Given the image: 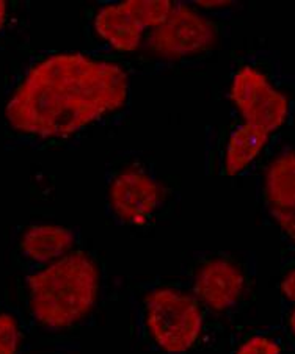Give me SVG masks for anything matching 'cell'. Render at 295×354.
Returning <instances> with one entry per match:
<instances>
[{
	"instance_id": "obj_1",
	"label": "cell",
	"mask_w": 295,
	"mask_h": 354,
	"mask_svg": "<svg viewBox=\"0 0 295 354\" xmlns=\"http://www.w3.org/2000/svg\"><path fill=\"white\" fill-rule=\"evenodd\" d=\"M129 75L111 60L75 50H43L11 75L3 105L7 137L46 149L121 115Z\"/></svg>"
},
{
	"instance_id": "obj_2",
	"label": "cell",
	"mask_w": 295,
	"mask_h": 354,
	"mask_svg": "<svg viewBox=\"0 0 295 354\" xmlns=\"http://www.w3.org/2000/svg\"><path fill=\"white\" fill-rule=\"evenodd\" d=\"M24 290L27 314L35 326L46 333H63L78 326L96 308L101 271L88 252L74 250L28 271Z\"/></svg>"
},
{
	"instance_id": "obj_3",
	"label": "cell",
	"mask_w": 295,
	"mask_h": 354,
	"mask_svg": "<svg viewBox=\"0 0 295 354\" xmlns=\"http://www.w3.org/2000/svg\"><path fill=\"white\" fill-rule=\"evenodd\" d=\"M143 323L148 337L159 351L186 354L203 334V306L190 292L156 287L143 299Z\"/></svg>"
},
{
	"instance_id": "obj_4",
	"label": "cell",
	"mask_w": 295,
	"mask_h": 354,
	"mask_svg": "<svg viewBox=\"0 0 295 354\" xmlns=\"http://www.w3.org/2000/svg\"><path fill=\"white\" fill-rule=\"evenodd\" d=\"M229 100L240 121L270 135L280 131L291 115L289 96L256 63H244L235 68L229 84Z\"/></svg>"
},
{
	"instance_id": "obj_5",
	"label": "cell",
	"mask_w": 295,
	"mask_h": 354,
	"mask_svg": "<svg viewBox=\"0 0 295 354\" xmlns=\"http://www.w3.org/2000/svg\"><path fill=\"white\" fill-rule=\"evenodd\" d=\"M217 38L218 28L208 15L188 3H176L168 19L148 32L143 46L159 58L178 62L212 50Z\"/></svg>"
},
{
	"instance_id": "obj_6",
	"label": "cell",
	"mask_w": 295,
	"mask_h": 354,
	"mask_svg": "<svg viewBox=\"0 0 295 354\" xmlns=\"http://www.w3.org/2000/svg\"><path fill=\"white\" fill-rule=\"evenodd\" d=\"M163 203V187L145 165L127 163L111 174L107 204L121 224L141 227L156 216Z\"/></svg>"
},
{
	"instance_id": "obj_7",
	"label": "cell",
	"mask_w": 295,
	"mask_h": 354,
	"mask_svg": "<svg viewBox=\"0 0 295 354\" xmlns=\"http://www.w3.org/2000/svg\"><path fill=\"white\" fill-rule=\"evenodd\" d=\"M247 286V271L234 257L212 256L195 271L192 293L203 308L223 314L240 303Z\"/></svg>"
},
{
	"instance_id": "obj_8",
	"label": "cell",
	"mask_w": 295,
	"mask_h": 354,
	"mask_svg": "<svg viewBox=\"0 0 295 354\" xmlns=\"http://www.w3.org/2000/svg\"><path fill=\"white\" fill-rule=\"evenodd\" d=\"M93 28L98 38L116 54L137 52L148 35L135 8V0L99 5L93 16Z\"/></svg>"
},
{
	"instance_id": "obj_9",
	"label": "cell",
	"mask_w": 295,
	"mask_h": 354,
	"mask_svg": "<svg viewBox=\"0 0 295 354\" xmlns=\"http://www.w3.org/2000/svg\"><path fill=\"white\" fill-rule=\"evenodd\" d=\"M78 234L73 227L57 223H32L17 239V254L30 270L44 267L75 250Z\"/></svg>"
},
{
	"instance_id": "obj_10",
	"label": "cell",
	"mask_w": 295,
	"mask_h": 354,
	"mask_svg": "<svg viewBox=\"0 0 295 354\" xmlns=\"http://www.w3.org/2000/svg\"><path fill=\"white\" fill-rule=\"evenodd\" d=\"M272 135L249 122L239 121L229 131L222 149V173L235 177L250 171L258 162Z\"/></svg>"
},
{
	"instance_id": "obj_11",
	"label": "cell",
	"mask_w": 295,
	"mask_h": 354,
	"mask_svg": "<svg viewBox=\"0 0 295 354\" xmlns=\"http://www.w3.org/2000/svg\"><path fill=\"white\" fill-rule=\"evenodd\" d=\"M262 196L270 212L295 214V149L274 157L262 177Z\"/></svg>"
},
{
	"instance_id": "obj_12",
	"label": "cell",
	"mask_w": 295,
	"mask_h": 354,
	"mask_svg": "<svg viewBox=\"0 0 295 354\" xmlns=\"http://www.w3.org/2000/svg\"><path fill=\"white\" fill-rule=\"evenodd\" d=\"M24 324L16 312L7 308H0V354H22Z\"/></svg>"
},
{
	"instance_id": "obj_13",
	"label": "cell",
	"mask_w": 295,
	"mask_h": 354,
	"mask_svg": "<svg viewBox=\"0 0 295 354\" xmlns=\"http://www.w3.org/2000/svg\"><path fill=\"white\" fill-rule=\"evenodd\" d=\"M176 2L171 0H135V8L148 32L161 27L173 13Z\"/></svg>"
},
{
	"instance_id": "obj_14",
	"label": "cell",
	"mask_w": 295,
	"mask_h": 354,
	"mask_svg": "<svg viewBox=\"0 0 295 354\" xmlns=\"http://www.w3.org/2000/svg\"><path fill=\"white\" fill-rule=\"evenodd\" d=\"M233 354H283V348L272 335L255 334L242 342Z\"/></svg>"
},
{
	"instance_id": "obj_15",
	"label": "cell",
	"mask_w": 295,
	"mask_h": 354,
	"mask_svg": "<svg viewBox=\"0 0 295 354\" xmlns=\"http://www.w3.org/2000/svg\"><path fill=\"white\" fill-rule=\"evenodd\" d=\"M275 223L278 224L281 232L286 235V239L295 245V214L291 212H270Z\"/></svg>"
},
{
	"instance_id": "obj_16",
	"label": "cell",
	"mask_w": 295,
	"mask_h": 354,
	"mask_svg": "<svg viewBox=\"0 0 295 354\" xmlns=\"http://www.w3.org/2000/svg\"><path fill=\"white\" fill-rule=\"evenodd\" d=\"M280 290L283 298H285L287 303L295 306V268H291L285 276H283Z\"/></svg>"
},
{
	"instance_id": "obj_17",
	"label": "cell",
	"mask_w": 295,
	"mask_h": 354,
	"mask_svg": "<svg viewBox=\"0 0 295 354\" xmlns=\"http://www.w3.org/2000/svg\"><path fill=\"white\" fill-rule=\"evenodd\" d=\"M11 19V5L7 0H0V35L5 33Z\"/></svg>"
},
{
	"instance_id": "obj_18",
	"label": "cell",
	"mask_w": 295,
	"mask_h": 354,
	"mask_svg": "<svg viewBox=\"0 0 295 354\" xmlns=\"http://www.w3.org/2000/svg\"><path fill=\"white\" fill-rule=\"evenodd\" d=\"M287 328H289V333H291L292 337L295 339V306H292L291 314L287 317Z\"/></svg>"
}]
</instances>
